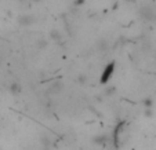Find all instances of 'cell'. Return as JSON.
Returning <instances> with one entry per match:
<instances>
[{"mask_svg":"<svg viewBox=\"0 0 156 150\" xmlns=\"http://www.w3.org/2000/svg\"><path fill=\"white\" fill-rule=\"evenodd\" d=\"M142 17L147 18V19H155L156 12L153 11L151 7H144V9H142Z\"/></svg>","mask_w":156,"mask_h":150,"instance_id":"6da1fadb","label":"cell"}]
</instances>
